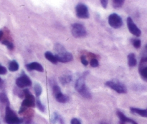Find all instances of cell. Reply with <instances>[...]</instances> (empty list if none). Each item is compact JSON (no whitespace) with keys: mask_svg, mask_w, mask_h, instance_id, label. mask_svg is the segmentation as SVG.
<instances>
[{"mask_svg":"<svg viewBox=\"0 0 147 124\" xmlns=\"http://www.w3.org/2000/svg\"><path fill=\"white\" fill-rule=\"evenodd\" d=\"M55 50L56 54L55 55L57 59V62H62V63H67L71 61L73 59V55L70 53L67 52L62 45L57 43L55 46Z\"/></svg>","mask_w":147,"mask_h":124,"instance_id":"obj_1","label":"cell"},{"mask_svg":"<svg viewBox=\"0 0 147 124\" xmlns=\"http://www.w3.org/2000/svg\"><path fill=\"white\" fill-rule=\"evenodd\" d=\"M86 76V75H85V76L83 75L76 80L75 87H76V89L78 91V92L82 97L86 98V99H90V98H91V93H90V90L87 87L86 82H85V76Z\"/></svg>","mask_w":147,"mask_h":124,"instance_id":"obj_2","label":"cell"},{"mask_svg":"<svg viewBox=\"0 0 147 124\" xmlns=\"http://www.w3.org/2000/svg\"><path fill=\"white\" fill-rule=\"evenodd\" d=\"M4 121L7 124H21L23 122V120L19 118L9 106L6 107Z\"/></svg>","mask_w":147,"mask_h":124,"instance_id":"obj_3","label":"cell"},{"mask_svg":"<svg viewBox=\"0 0 147 124\" xmlns=\"http://www.w3.org/2000/svg\"><path fill=\"white\" fill-rule=\"evenodd\" d=\"M71 33L75 37H83L87 34L86 29L80 23H74L71 26Z\"/></svg>","mask_w":147,"mask_h":124,"instance_id":"obj_4","label":"cell"},{"mask_svg":"<svg viewBox=\"0 0 147 124\" xmlns=\"http://www.w3.org/2000/svg\"><path fill=\"white\" fill-rule=\"evenodd\" d=\"M106 85L109 87H110L111 89H113L116 92H117L118 93L120 94H124L127 92V89H126V87L123 84L119 82H116V81H108L106 82Z\"/></svg>","mask_w":147,"mask_h":124,"instance_id":"obj_5","label":"cell"},{"mask_svg":"<svg viewBox=\"0 0 147 124\" xmlns=\"http://www.w3.org/2000/svg\"><path fill=\"white\" fill-rule=\"evenodd\" d=\"M76 15L78 18L88 19L89 18L88 8L86 4L83 3H79L76 7Z\"/></svg>","mask_w":147,"mask_h":124,"instance_id":"obj_6","label":"cell"},{"mask_svg":"<svg viewBox=\"0 0 147 124\" xmlns=\"http://www.w3.org/2000/svg\"><path fill=\"white\" fill-rule=\"evenodd\" d=\"M23 93H24V99L23 100L22 103V107H24V108H32V107H34V104H35V100H34V97L32 95L30 92V91L28 89H24L23 91Z\"/></svg>","mask_w":147,"mask_h":124,"instance_id":"obj_7","label":"cell"},{"mask_svg":"<svg viewBox=\"0 0 147 124\" xmlns=\"http://www.w3.org/2000/svg\"><path fill=\"white\" fill-rule=\"evenodd\" d=\"M109 23L112 27L117 29L123 25V20L119 14L113 13V14L109 15Z\"/></svg>","mask_w":147,"mask_h":124,"instance_id":"obj_8","label":"cell"},{"mask_svg":"<svg viewBox=\"0 0 147 124\" xmlns=\"http://www.w3.org/2000/svg\"><path fill=\"white\" fill-rule=\"evenodd\" d=\"M139 72L142 79L145 82H147V56H144L141 59L139 66Z\"/></svg>","mask_w":147,"mask_h":124,"instance_id":"obj_9","label":"cell"},{"mask_svg":"<svg viewBox=\"0 0 147 124\" xmlns=\"http://www.w3.org/2000/svg\"><path fill=\"white\" fill-rule=\"evenodd\" d=\"M127 26L128 28H129V32H130L131 34H133L134 35L136 36V37H139V36L142 35V31H141V30L136 25L134 22L133 21V20H132L130 17H129L127 18Z\"/></svg>","mask_w":147,"mask_h":124,"instance_id":"obj_10","label":"cell"},{"mask_svg":"<svg viewBox=\"0 0 147 124\" xmlns=\"http://www.w3.org/2000/svg\"><path fill=\"white\" fill-rule=\"evenodd\" d=\"M16 84L20 88H24L32 85V81L26 74H22L16 79Z\"/></svg>","mask_w":147,"mask_h":124,"instance_id":"obj_11","label":"cell"},{"mask_svg":"<svg viewBox=\"0 0 147 124\" xmlns=\"http://www.w3.org/2000/svg\"><path fill=\"white\" fill-rule=\"evenodd\" d=\"M25 66L28 71L34 70L40 72H44V69H43L42 66L38 62H32V63H28V64H26Z\"/></svg>","mask_w":147,"mask_h":124,"instance_id":"obj_12","label":"cell"},{"mask_svg":"<svg viewBox=\"0 0 147 124\" xmlns=\"http://www.w3.org/2000/svg\"><path fill=\"white\" fill-rule=\"evenodd\" d=\"M116 113H117L118 117H119V120H120V124H126V123H131V124H138L137 123H136V121H134V120L131 119V118H127V117H126L123 112H121V111L118 110L117 112H116Z\"/></svg>","mask_w":147,"mask_h":124,"instance_id":"obj_13","label":"cell"},{"mask_svg":"<svg viewBox=\"0 0 147 124\" xmlns=\"http://www.w3.org/2000/svg\"><path fill=\"white\" fill-rule=\"evenodd\" d=\"M130 110L131 112H133V113L138 114V115H139L140 116L147 118V110L139 109V108H131Z\"/></svg>","mask_w":147,"mask_h":124,"instance_id":"obj_14","label":"cell"},{"mask_svg":"<svg viewBox=\"0 0 147 124\" xmlns=\"http://www.w3.org/2000/svg\"><path fill=\"white\" fill-rule=\"evenodd\" d=\"M73 79L71 74H63L60 77V83L63 85H66L70 83Z\"/></svg>","mask_w":147,"mask_h":124,"instance_id":"obj_15","label":"cell"},{"mask_svg":"<svg viewBox=\"0 0 147 124\" xmlns=\"http://www.w3.org/2000/svg\"><path fill=\"white\" fill-rule=\"evenodd\" d=\"M128 63H129V66H131V67H134L136 65L137 61H136V56H135L134 53H131L128 55Z\"/></svg>","mask_w":147,"mask_h":124,"instance_id":"obj_16","label":"cell"},{"mask_svg":"<svg viewBox=\"0 0 147 124\" xmlns=\"http://www.w3.org/2000/svg\"><path fill=\"white\" fill-rule=\"evenodd\" d=\"M55 97L56 100H57V102H60V103H65V102H67V101H68V97H67V95L63 94L62 92L56 95L55 96Z\"/></svg>","mask_w":147,"mask_h":124,"instance_id":"obj_17","label":"cell"},{"mask_svg":"<svg viewBox=\"0 0 147 124\" xmlns=\"http://www.w3.org/2000/svg\"><path fill=\"white\" fill-rule=\"evenodd\" d=\"M45 58L49 61L52 62V63H54V64H56V63H57V59H56L55 56L53 55L51 52L50 51L45 52Z\"/></svg>","mask_w":147,"mask_h":124,"instance_id":"obj_18","label":"cell"},{"mask_svg":"<svg viewBox=\"0 0 147 124\" xmlns=\"http://www.w3.org/2000/svg\"><path fill=\"white\" fill-rule=\"evenodd\" d=\"M19 64L15 60H13L9 62V70L10 72H16L19 69Z\"/></svg>","mask_w":147,"mask_h":124,"instance_id":"obj_19","label":"cell"},{"mask_svg":"<svg viewBox=\"0 0 147 124\" xmlns=\"http://www.w3.org/2000/svg\"><path fill=\"white\" fill-rule=\"evenodd\" d=\"M0 102L7 106H9V101L8 97L4 93H0Z\"/></svg>","mask_w":147,"mask_h":124,"instance_id":"obj_20","label":"cell"},{"mask_svg":"<svg viewBox=\"0 0 147 124\" xmlns=\"http://www.w3.org/2000/svg\"><path fill=\"white\" fill-rule=\"evenodd\" d=\"M34 92H35V95L37 97L41 95L42 92V88L41 85L39 84H35L34 86Z\"/></svg>","mask_w":147,"mask_h":124,"instance_id":"obj_21","label":"cell"},{"mask_svg":"<svg viewBox=\"0 0 147 124\" xmlns=\"http://www.w3.org/2000/svg\"><path fill=\"white\" fill-rule=\"evenodd\" d=\"M123 3H124V1L123 0H113L112 1V4H113V8L118 9L120 8L123 6Z\"/></svg>","mask_w":147,"mask_h":124,"instance_id":"obj_22","label":"cell"},{"mask_svg":"<svg viewBox=\"0 0 147 124\" xmlns=\"http://www.w3.org/2000/svg\"><path fill=\"white\" fill-rule=\"evenodd\" d=\"M131 43L133 44V46H134L135 48H139L142 46V41H141L140 39L138 38H134L131 39Z\"/></svg>","mask_w":147,"mask_h":124,"instance_id":"obj_23","label":"cell"},{"mask_svg":"<svg viewBox=\"0 0 147 124\" xmlns=\"http://www.w3.org/2000/svg\"><path fill=\"white\" fill-rule=\"evenodd\" d=\"M36 104H37V108H38V109L40 110L41 111V112H44L45 111V107L44 105H43V104L42 103L41 100H40V99H39V97H37V100H36Z\"/></svg>","mask_w":147,"mask_h":124,"instance_id":"obj_24","label":"cell"},{"mask_svg":"<svg viewBox=\"0 0 147 124\" xmlns=\"http://www.w3.org/2000/svg\"><path fill=\"white\" fill-rule=\"evenodd\" d=\"M2 44L5 45V46L9 49V50H13V48H14V45H13V43H11V41H9V40H3Z\"/></svg>","mask_w":147,"mask_h":124,"instance_id":"obj_25","label":"cell"},{"mask_svg":"<svg viewBox=\"0 0 147 124\" xmlns=\"http://www.w3.org/2000/svg\"><path fill=\"white\" fill-rule=\"evenodd\" d=\"M60 115H58V114L57 113V112H54L53 115V116H52V118H51V122L53 123H56L57 122V121H59V119H60Z\"/></svg>","mask_w":147,"mask_h":124,"instance_id":"obj_26","label":"cell"},{"mask_svg":"<svg viewBox=\"0 0 147 124\" xmlns=\"http://www.w3.org/2000/svg\"><path fill=\"white\" fill-rule=\"evenodd\" d=\"M53 92L54 96H55L57 94L60 93V92H61V90H60V88L59 87V86H57V84H54L53 85Z\"/></svg>","mask_w":147,"mask_h":124,"instance_id":"obj_27","label":"cell"},{"mask_svg":"<svg viewBox=\"0 0 147 124\" xmlns=\"http://www.w3.org/2000/svg\"><path fill=\"white\" fill-rule=\"evenodd\" d=\"M90 64L92 67H98L99 66V63H98V61L96 59H91L90 62Z\"/></svg>","mask_w":147,"mask_h":124,"instance_id":"obj_28","label":"cell"},{"mask_svg":"<svg viewBox=\"0 0 147 124\" xmlns=\"http://www.w3.org/2000/svg\"><path fill=\"white\" fill-rule=\"evenodd\" d=\"M80 61H81V63H83L84 66H88V61L87 59H86V56H82L81 57H80Z\"/></svg>","mask_w":147,"mask_h":124,"instance_id":"obj_29","label":"cell"},{"mask_svg":"<svg viewBox=\"0 0 147 124\" xmlns=\"http://www.w3.org/2000/svg\"><path fill=\"white\" fill-rule=\"evenodd\" d=\"M70 123H71V124H82L81 122L80 121V120H78V118H73V119L71 120V121H70Z\"/></svg>","mask_w":147,"mask_h":124,"instance_id":"obj_30","label":"cell"},{"mask_svg":"<svg viewBox=\"0 0 147 124\" xmlns=\"http://www.w3.org/2000/svg\"><path fill=\"white\" fill-rule=\"evenodd\" d=\"M7 72V69L4 66H0V74H5Z\"/></svg>","mask_w":147,"mask_h":124,"instance_id":"obj_31","label":"cell"},{"mask_svg":"<svg viewBox=\"0 0 147 124\" xmlns=\"http://www.w3.org/2000/svg\"><path fill=\"white\" fill-rule=\"evenodd\" d=\"M100 4H101L102 7H103V8L106 9L108 5V1L107 0H101V1H100Z\"/></svg>","mask_w":147,"mask_h":124,"instance_id":"obj_32","label":"cell"},{"mask_svg":"<svg viewBox=\"0 0 147 124\" xmlns=\"http://www.w3.org/2000/svg\"><path fill=\"white\" fill-rule=\"evenodd\" d=\"M144 53H145V54L147 55V44L145 46V47H144Z\"/></svg>","mask_w":147,"mask_h":124,"instance_id":"obj_33","label":"cell"},{"mask_svg":"<svg viewBox=\"0 0 147 124\" xmlns=\"http://www.w3.org/2000/svg\"><path fill=\"white\" fill-rule=\"evenodd\" d=\"M3 37V32L1 30H0V40H1V37Z\"/></svg>","mask_w":147,"mask_h":124,"instance_id":"obj_34","label":"cell"},{"mask_svg":"<svg viewBox=\"0 0 147 124\" xmlns=\"http://www.w3.org/2000/svg\"><path fill=\"white\" fill-rule=\"evenodd\" d=\"M1 81H2V80H1V78H0V84H1Z\"/></svg>","mask_w":147,"mask_h":124,"instance_id":"obj_35","label":"cell"},{"mask_svg":"<svg viewBox=\"0 0 147 124\" xmlns=\"http://www.w3.org/2000/svg\"><path fill=\"white\" fill-rule=\"evenodd\" d=\"M100 124H108V123H100Z\"/></svg>","mask_w":147,"mask_h":124,"instance_id":"obj_36","label":"cell"}]
</instances>
